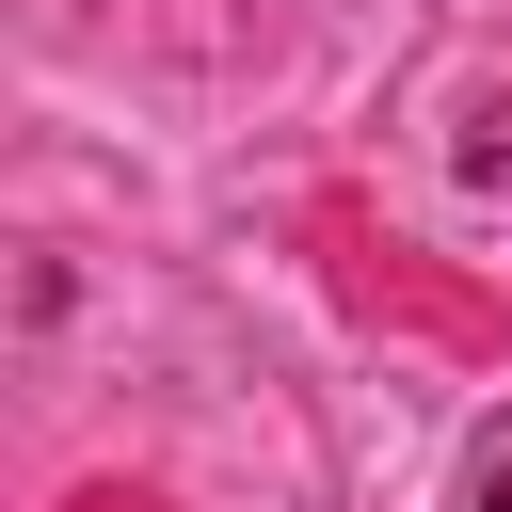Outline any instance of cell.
I'll return each mask as SVG.
<instances>
[{
    "label": "cell",
    "mask_w": 512,
    "mask_h": 512,
    "mask_svg": "<svg viewBox=\"0 0 512 512\" xmlns=\"http://www.w3.org/2000/svg\"><path fill=\"white\" fill-rule=\"evenodd\" d=\"M448 512H512V432H480V464H464V496Z\"/></svg>",
    "instance_id": "1"
}]
</instances>
